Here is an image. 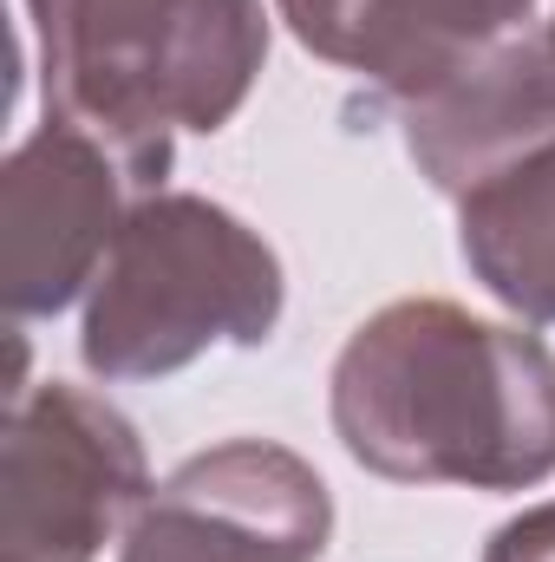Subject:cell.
<instances>
[{"mask_svg":"<svg viewBox=\"0 0 555 562\" xmlns=\"http://www.w3.org/2000/svg\"><path fill=\"white\" fill-rule=\"evenodd\" d=\"M333 497L275 438H229L183 458L125 530L118 562H320Z\"/></svg>","mask_w":555,"mask_h":562,"instance_id":"cell-6","label":"cell"},{"mask_svg":"<svg viewBox=\"0 0 555 562\" xmlns=\"http://www.w3.org/2000/svg\"><path fill=\"white\" fill-rule=\"evenodd\" d=\"M327 413L386 484L536 491L555 471V353L444 294H406L347 334Z\"/></svg>","mask_w":555,"mask_h":562,"instance_id":"cell-1","label":"cell"},{"mask_svg":"<svg viewBox=\"0 0 555 562\" xmlns=\"http://www.w3.org/2000/svg\"><path fill=\"white\" fill-rule=\"evenodd\" d=\"M399 132L418 177L438 196H464L523 150L555 138V40L550 26H517L471 53L457 72L399 105Z\"/></svg>","mask_w":555,"mask_h":562,"instance_id":"cell-7","label":"cell"},{"mask_svg":"<svg viewBox=\"0 0 555 562\" xmlns=\"http://www.w3.org/2000/svg\"><path fill=\"white\" fill-rule=\"evenodd\" d=\"M471 281L523 321H555V138L457 196Z\"/></svg>","mask_w":555,"mask_h":562,"instance_id":"cell-9","label":"cell"},{"mask_svg":"<svg viewBox=\"0 0 555 562\" xmlns=\"http://www.w3.org/2000/svg\"><path fill=\"white\" fill-rule=\"evenodd\" d=\"M275 7L314 59L373 79L393 105L418 99L471 53L536 20V0H275Z\"/></svg>","mask_w":555,"mask_h":562,"instance_id":"cell-8","label":"cell"},{"mask_svg":"<svg viewBox=\"0 0 555 562\" xmlns=\"http://www.w3.org/2000/svg\"><path fill=\"white\" fill-rule=\"evenodd\" d=\"M484 562H555V497L530 504L510 524H497L490 543H484Z\"/></svg>","mask_w":555,"mask_h":562,"instance_id":"cell-10","label":"cell"},{"mask_svg":"<svg viewBox=\"0 0 555 562\" xmlns=\"http://www.w3.org/2000/svg\"><path fill=\"white\" fill-rule=\"evenodd\" d=\"M281 301L287 276L262 229L196 190H150L86 294L79 360L112 386L170 380L209 347H262Z\"/></svg>","mask_w":555,"mask_h":562,"instance_id":"cell-3","label":"cell"},{"mask_svg":"<svg viewBox=\"0 0 555 562\" xmlns=\"http://www.w3.org/2000/svg\"><path fill=\"white\" fill-rule=\"evenodd\" d=\"M157 183L105 138L39 119L0 170V301L7 321H53L105 269L125 216Z\"/></svg>","mask_w":555,"mask_h":562,"instance_id":"cell-5","label":"cell"},{"mask_svg":"<svg viewBox=\"0 0 555 562\" xmlns=\"http://www.w3.org/2000/svg\"><path fill=\"white\" fill-rule=\"evenodd\" d=\"M150 504L138 425L112 400L39 380L7 393L0 431V562H99Z\"/></svg>","mask_w":555,"mask_h":562,"instance_id":"cell-4","label":"cell"},{"mask_svg":"<svg viewBox=\"0 0 555 562\" xmlns=\"http://www.w3.org/2000/svg\"><path fill=\"white\" fill-rule=\"evenodd\" d=\"M46 119L125 150L163 190L177 132H223L262 66V0H26Z\"/></svg>","mask_w":555,"mask_h":562,"instance_id":"cell-2","label":"cell"},{"mask_svg":"<svg viewBox=\"0 0 555 562\" xmlns=\"http://www.w3.org/2000/svg\"><path fill=\"white\" fill-rule=\"evenodd\" d=\"M550 40H555V20H550Z\"/></svg>","mask_w":555,"mask_h":562,"instance_id":"cell-11","label":"cell"}]
</instances>
